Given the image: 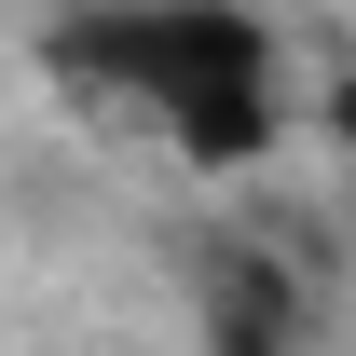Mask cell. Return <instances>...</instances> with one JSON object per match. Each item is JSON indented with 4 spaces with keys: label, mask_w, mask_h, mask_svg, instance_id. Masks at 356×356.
<instances>
[{
    "label": "cell",
    "mask_w": 356,
    "mask_h": 356,
    "mask_svg": "<svg viewBox=\"0 0 356 356\" xmlns=\"http://www.w3.org/2000/svg\"><path fill=\"white\" fill-rule=\"evenodd\" d=\"M55 69L137 96L206 178H247L288 137V55L247 0H96L55 28Z\"/></svg>",
    "instance_id": "6da1fadb"
}]
</instances>
